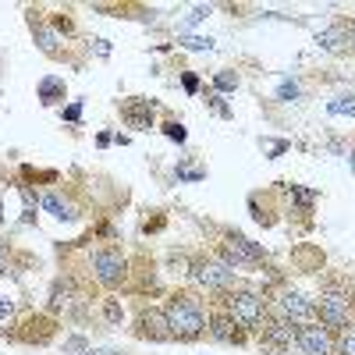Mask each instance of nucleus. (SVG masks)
Listing matches in <instances>:
<instances>
[{
    "instance_id": "f257e3e1",
    "label": "nucleus",
    "mask_w": 355,
    "mask_h": 355,
    "mask_svg": "<svg viewBox=\"0 0 355 355\" xmlns=\"http://www.w3.org/2000/svg\"><path fill=\"white\" fill-rule=\"evenodd\" d=\"M164 316H167L171 338H178V341H192V338H199L202 327H206V316H202L199 302L189 299V295H178V299L167 306Z\"/></svg>"
},
{
    "instance_id": "f03ea898",
    "label": "nucleus",
    "mask_w": 355,
    "mask_h": 355,
    "mask_svg": "<svg viewBox=\"0 0 355 355\" xmlns=\"http://www.w3.org/2000/svg\"><path fill=\"white\" fill-rule=\"evenodd\" d=\"M227 309H231V316L239 320V327H259L263 323V316H266V306H263V299L259 295H252V291H234L231 299H227Z\"/></svg>"
},
{
    "instance_id": "7ed1b4c3",
    "label": "nucleus",
    "mask_w": 355,
    "mask_h": 355,
    "mask_svg": "<svg viewBox=\"0 0 355 355\" xmlns=\"http://www.w3.org/2000/svg\"><path fill=\"white\" fill-rule=\"evenodd\" d=\"M316 313H320V323H323L327 331L348 327V299H345L341 291H327V295H323Z\"/></svg>"
},
{
    "instance_id": "20e7f679",
    "label": "nucleus",
    "mask_w": 355,
    "mask_h": 355,
    "mask_svg": "<svg viewBox=\"0 0 355 355\" xmlns=\"http://www.w3.org/2000/svg\"><path fill=\"white\" fill-rule=\"evenodd\" d=\"M192 277L202 284V288H227L234 281V270L227 263H214V259H206V263H196V270Z\"/></svg>"
},
{
    "instance_id": "39448f33",
    "label": "nucleus",
    "mask_w": 355,
    "mask_h": 355,
    "mask_svg": "<svg viewBox=\"0 0 355 355\" xmlns=\"http://www.w3.org/2000/svg\"><path fill=\"white\" fill-rule=\"evenodd\" d=\"M295 341L302 345L306 355H331L334 352V341H331V331L327 327H302V331H295Z\"/></svg>"
},
{
    "instance_id": "423d86ee",
    "label": "nucleus",
    "mask_w": 355,
    "mask_h": 355,
    "mask_svg": "<svg viewBox=\"0 0 355 355\" xmlns=\"http://www.w3.org/2000/svg\"><path fill=\"white\" fill-rule=\"evenodd\" d=\"M93 270H96L100 284L114 288V284H121V277H125V259L117 252H96L93 256Z\"/></svg>"
},
{
    "instance_id": "0eeeda50",
    "label": "nucleus",
    "mask_w": 355,
    "mask_h": 355,
    "mask_svg": "<svg viewBox=\"0 0 355 355\" xmlns=\"http://www.w3.org/2000/svg\"><path fill=\"white\" fill-rule=\"evenodd\" d=\"M281 309H284V316L295 323V320H313L316 316V306L306 299L302 291H284L281 295Z\"/></svg>"
},
{
    "instance_id": "6e6552de",
    "label": "nucleus",
    "mask_w": 355,
    "mask_h": 355,
    "mask_svg": "<svg viewBox=\"0 0 355 355\" xmlns=\"http://www.w3.org/2000/svg\"><path fill=\"white\" fill-rule=\"evenodd\" d=\"M263 341L270 345L274 352L291 348V341H295V327H291V320H274V323H266V327H263Z\"/></svg>"
},
{
    "instance_id": "1a4fd4ad",
    "label": "nucleus",
    "mask_w": 355,
    "mask_h": 355,
    "mask_svg": "<svg viewBox=\"0 0 355 355\" xmlns=\"http://www.w3.org/2000/svg\"><path fill=\"white\" fill-rule=\"evenodd\" d=\"M139 338H153V341H171V327L164 313H142L139 316Z\"/></svg>"
},
{
    "instance_id": "9d476101",
    "label": "nucleus",
    "mask_w": 355,
    "mask_h": 355,
    "mask_svg": "<svg viewBox=\"0 0 355 355\" xmlns=\"http://www.w3.org/2000/svg\"><path fill=\"white\" fill-rule=\"evenodd\" d=\"M210 334H214V341H220V345H239V341H242V327H239V320H234L231 313L210 320Z\"/></svg>"
},
{
    "instance_id": "9b49d317",
    "label": "nucleus",
    "mask_w": 355,
    "mask_h": 355,
    "mask_svg": "<svg viewBox=\"0 0 355 355\" xmlns=\"http://www.w3.org/2000/svg\"><path fill=\"white\" fill-rule=\"evenodd\" d=\"M227 249H231V252H239L242 263H259V259H263V249L252 245L249 239H242V234H231V239H227Z\"/></svg>"
},
{
    "instance_id": "f8f14e48",
    "label": "nucleus",
    "mask_w": 355,
    "mask_h": 355,
    "mask_svg": "<svg viewBox=\"0 0 355 355\" xmlns=\"http://www.w3.org/2000/svg\"><path fill=\"white\" fill-rule=\"evenodd\" d=\"M40 206H43L46 214H53L57 220H71V217H75V210H71V202H64V199L57 196V192H46V196L40 199Z\"/></svg>"
},
{
    "instance_id": "ddd939ff",
    "label": "nucleus",
    "mask_w": 355,
    "mask_h": 355,
    "mask_svg": "<svg viewBox=\"0 0 355 355\" xmlns=\"http://www.w3.org/2000/svg\"><path fill=\"white\" fill-rule=\"evenodd\" d=\"M125 117H128V125H150L153 107L150 103H128L125 107Z\"/></svg>"
},
{
    "instance_id": "4468645a",
    "label": "nucleus",
    "mask_w": 355,
    "mask_h": 355,
    "mask_svg": "<svg viewBox=\"0 0 355 355\" xmlns=\"http://www.w3.org/2000/svg\"><path fill=\"white\" fill-rule=\"evenodd\" d=\"M345 43H348L345 28H327V33H320V46H323V50H341Z\"/></svg>"
},
{
    "instance_id": "2eb2a0df",
    "label": "nucleus",
    "mask_w": 355,
    "mask_h": 355,
    "mask_svg": "<svg viewBox=\"0 0 355 355\" xmlns=\"http://www.w3.org/2000/svg\"><path fill=\"white\" fill-rule=\"evenodd\" d=\"M40 96H43V103H57V96H64V82L46 78V82L40 85Z\"/></svg>"
},
{
    "instance_id": "dca6fc26",
    "label": "nucleus",
    "mask_w": 355,
    "mask_h": 355,
    "mask_svg": "<svg viewBox=\"0 0 355 355\" xmlns=\"http://www.w3.org/2000/svg\"><path fill=\"white\" fill-rule=\"evenodd\" d=\"M331 114H348V117H355V93L331 100Z\"/></svg>"
},
{
    "instance_id": "f3484780",
    "label": "nucleus",
    "mask_w": 355,
    "mask_h": 355,
    "mask_svg": "<svg viewBox=\"0 0 355 355\" xmlns=\"http://www.w3.org/2000/svg\"><path fill=\"white\" fill-rule=\"evenodd\" d=\"M182 46L185 50H214V40L210 36H182Z\"/></svg>"
},
{
    "instance_id": "a211bd4d",
    "label": "nucleus",
    "mask_w": 355,
    "mask_h": 355,
    "mask_svg": "<svg viewBox=\"0 0 355 355\" xmlns=\"http://www.w3.org/2000/svg\"><path fill=\"white\" fill-rule=\"evenodd\" d=\"M36 43H40V50H46V53L57 50V36L50 33V28H36Z\"/></svg>"
},
{
    "instance_id": "6ab92c4d",
    "label": "nucleus",
    "mask_w": 355,
    "mask_h": 355,
    "mask_svg": "<svg viewBox=\"0 0 355 355\" xmlns=\"http://www.w3.org/2000/svg\"><path fill=\"white\" fill-rule=\"evenodd\" d=\"M277 96H281L284 103H291V100H299V85H295V82H281V89H277Z\"/></svg>"
},
{
    "instance_id": "aec40b11",
    "label": "nucleus",
    "mask_w": 355,
    "mask_h": 355,
    "mask_svg": "<svg viewBox=\"0 0 355 355\" xmlns=\"http://www.w3.org/2000/svg\"><path fill=\"white\" fill-rule=\"evenodd\" d=\"M234 85H239V75H231V71H220V75H217V89H224V93H231Z\"/></svg>"
},
{
    "instance_id": "412c9836",
    "label": "nucleus",
    "mask_w": 355,
    "mask_h": 355,
    "mask_svg": "<svg viewBox=\"0 0 355 355\" xmlns=\"http://www.w3.org/2000/svg\"><path fill=\"white\" fill-rule=\"evenodd\" d=\"M164 135L167 139H174V142H185V128L178 125V121H171V125H164Z\"/></svg>"
},
{
    "instance_id": "4be33fe9",
    "label": "nucleus",
    "mask_w": 355,
    "mask_h": 355,
    "mask_svg": "<svg viewBox=\"0 0 355 355\" xmlns=\"http://www.w3.org/2000/svg\"><path fill=\"white\" fill-rule=\"evenodd\" d=\"M341 355H355V331H348L341 338Z\"/></svg>"
},
{
    "instance_id": "5701e85b",
    "label": "nucleus",
    "mask_w": 355,
    "mask_h": 355,
    "mask_svg": "<svg viewBox=\"0 0 355 355\" xmlns=\"http://www.w3.org/2000/svg\"><path fill=\"white\" fill-rule=\"evenodd\" d=\"M291 196H295V202H299V206H309L313 202V192L309 189H291Z\"/></svg>"
},
{
    "instance_id": "b1692460",
    "label": "nucleus",
    "mask_w": 355,
    "mask_h": 355,
    "mask_svg": "<svg viewBox=\"0 0 355 355\" xmlns=\"http://www.w3.org/2000/svg\"><path fill=\"white\" fill-rule=\"evenodd\" d=\"M107 320H110V323H121V306H117L114 299L107 302Z\"/></svg>"
},
{
    "instance_id": "393cba45",
    "label": "nucleus",
    "mask_w": 355,
    "mask_h": 355,
    "mask_svg": "<svg viewBox=\"0 0 355 355\" xmlns=\"http://www.w3.org/2000/svg\"><path fill=\"white\" fill-rule=\"evenodd\" d=\"M206 15H210V11H206V8H192V11L185 15V21H189V25H196V21H202Z\"/></svg>"
},
{
    "instance_id": "a878e982",
    "label": "nucleus",
    "mask_w": 355,
    "mask_h": 355,
    "mask_svg": "<svg viewBox=\"0 0 355 355\" xmlns=\"http://www.w3.org/2000/svg\"><path fill=\"white\" fill-rule=\"evenodd\" d=\"M11 309H15V306H11V299H4V295H0V320H8V316H11Z\"/></svg>"
},
{
    "instance_id": "bb28decb",
    "label": "nucleus",
    "mask_w": 355,
    "mask_h": 355,
    "mask_svg": "<svg viewBox=\"0 0 355 355\" xmlns=\"http://www.w3.org/2000/svg\"><path fill=\"white\" fill-rule=\"evenodd\" d=\"M0 274H8V245H0Z\"/></svg>"
},
{
    "instance_id": "cd10ccee",
    "label": "nucleus",
    "mask_w": 355,
    "mask_h": 355,
    "mask_svg": "<svg viewBox=\"0 0 355 355\" xmlns=\"http://www.w3.org/2000/svg\"><path fill=\"white\" fill-rule=\"evenodd\" d=\"M68 348H71V352H89V348H85V341H82V338H71V341H68Z\"/></svg>"
},
{
    "instance_id": "c85d7f7f",
    "label": "nucleus",
    "mask_w": 355,
    "mask_h": 355,
    "mask_svg": "<svg viewBox=\"0 0 355 355\" xmlns=\"http://www.w3.org/2000/svg\"><path fill=\"white\" fill-rule=\"evenodd\" d=\"M78 114H82V107H78V103H75V107H68V110H64V117H68V121H78Z\"/></svg>"
},
{
    "instance_id": "c756f323",
    "label": "nucleus",
    "mask_w": 355,
    "mask_h": 355,
    "mask_svg": "<svg viewBox=\"0 0 355 355\" xmlns=\"http://www.w3.org/2000/svg\"><path fill=\"white\" fill-rule=\"evenodd\" d=\"M196 85H199L196 75H185V89H189V93H196Z\"/></svg>"
},
{
    "instance_id": "7c9ffc66",
    "label": "nucleus",
    "mask_w": 355,
    "mask_h": 355,
    "mask_svg": "<svg viewBox=\"0 0 355 355\" xmlns=\"http://www.w3.org/2000/svg\"><path fill=\"white\" fill-rule=\"evenodd\" d=\"M85 355H117V352H110V348H96V352H93V348H89Z\"/></svg>"
},
{
    "instance_id": "2f4dec72",
    "label": "nucleus",
    "mask_w": 355,
    "mask_h": 355,
    "mask_svg": "<svg viewBox=\"0 0 355 355\" xmlns=\"http://www.w3.org/2000/svg\"><path fill=\"white\" fill-rule=\"evenodd\" d=\"M0 224H4V199H0Z\"/></svg>"
},
{
    "instance_id": "473e14b6",
    "label": "nucleus",
    "mask_w": 355,
    "mask_h": 355,
    "mask_svg": "<svg viewBox=\"0 0 355 355\" xmlns=\"http://www.w3.org/2000/svg\"><path fill=\"white\" fill-rule=\"evenodd\" d=\"M352 171H355V153H352Z\"/></svg>"
}]
</instances>
